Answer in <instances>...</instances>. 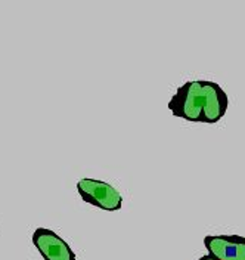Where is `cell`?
<instances>
[{
    "instance_id": "obj_4",
    "label": "cell",
    "mask_w": 245,
    "mask_h": 260,
    "mask_svg": "<svg viewBox=\"0 0 245 260\" xmlns=\"http://www.w3.org/2000/svg\"><path fill=\"white\" fill-rule=\"evenodd\" d=\"M204 245L214 259L245 260V237L241 235H207Z\"/></svg>"
},
{
    "instance_id": "obj_5",
    "label": "cell",
    "mask_w": 245,
    "mask_h": 260,
    "mask_svg": "<svg viewBox=\"0 0 245 260\" xmlns=\"http://www.w3.org/2000/svg\"><path fill=\"white\" fill-rule=\"evenodd\" d=\"M198 260H217V259H214V257H212L210 254H205V256H201L199 259Z\"/></svg>"
},
{
    "instance_id": "obj_1",
    "label": "cell",
    "mask_w": 245,
    "mask_h": 260,
    "mask_svg": "<svg viewBox=\"0 0 245 260\" xmlns=\"http://www.w3.org/2000/svg\"><path fill=\"white\" fill-rule=\"evenodd\" d=\"M167 107L180 120L216 124L228 113L229 98L216 81L192 80L180 84Z\"/></svg>"
},
{
    "instance_id": "obj_3",
    "label": "cell",
    "mask_w": 245,
    "mask_h": 260,
    "mask_svg": "<svg viewBox=\"0 0 245 260\" xmlns=\"http://www.w3.org/2000/svg\"><path fill=\"white\" fill-rule=\"evenodd\" d=\"M31 240L34 247L45 260H77V256L69 244L52 229L37 228Z\"/></svg>"
},
{
    "instance_id": "obj_2",
    "label": "cell",
    "mask_w": 245,
    "mask_h": 260,
    "mask_svg": "<svg viewBox=\"0 0 245 260\" xmlns=\"http://www.w3.org/2000/svg\"><path fill=\"white\" fill-rule=\"evenodd\" d=\"M77 192L84 203L100 210L118 211L123 207V195L111 183L99 179L83 178L77 182Z\"/></svg>"
}]
</instances>
